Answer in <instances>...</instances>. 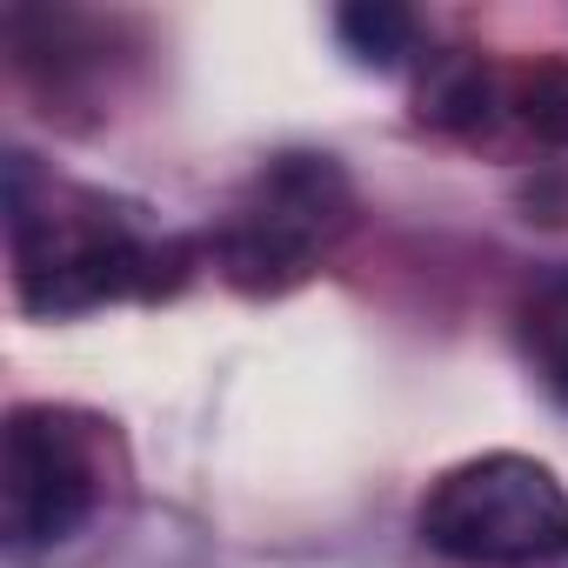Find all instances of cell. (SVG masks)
I'll return each instance as SVG.
<instances>
[{
	"label": "cell",
	"mask_w": 568,
	"mask_h": 568,
	"mask_svg": "<svg viewBox=\"0 0 568 568\" xmlns=\"http://www.w3.org/2000/svg\"><path fill=\"white\" fill-rule=\"evenodd\" d=\"M422 541L475 568H535L568 555V488L535 455H481L448 468L422 501Z\"/></svg>",
	"instance_id": "obj_1"
},
{
	"label": "cell",
	"mask_w": 568,
	"mask_h": 568,
	"mask_svg": "<svg viewBox=\"0 0 568 568\" xmlns=\"http://www.w3.org/2000/svg\"><path fill=\"white\" fill-rule=\"evenodd\" d=\"M348 207V181L328 154H288L281 168L261 174V207H247L234 221V234L221 241L227 254V274L234 281H261L274 274H302L308 254L322 247V234L342 221Z\"/></svg>",
	"instance_id": "obj_2"
},
{
	"label": "cell",
	"mask_w": 568,
	"mask_h": 568,
	"mask_svg": "<svg viewBox=\"0 0 568 568\" xmlns=\"http://www.w3.org/2000/svg\"><path fill=\"white\" fill-rule=\"evenodd\" d=\"M0 501H8V535L21 548L68 541L94 508V462L54 415L21 408L8 428V455H0Z\"/></svg>",
	"instance_id": "obj_3"
},
{
	"label": "cell",
	"mask_w": 568,
	"mask_h": 568,
	"mask_svg": "<svg viewBox=\"0 0 568 568\" xmlns=\"http://www.w3.org/2000/svg\"><path fill=\"white\" fill-rule=\"evenodd\" d=\"M335 34L362 68H382V74L402 68V54H415V14L395 8V0H355V8L335 14Z\"/></svg>",
	"instance_id": "obj_4"
},
{
	"label": "cell",
	"mask_w": 568,
	"mask_h": 568,
	"mask_svg": "<svg viewBox=\"0 0 568 568\" xmlns=\"http://www.w3.org/2000/svg\"><path fill=\"white\" fill-rule=\"evenodd\" d=\"M422 114L442 128H475L488 114V74L475 61H448L428 88H422Z\"/></svg>",
	"instance_id": "obj_5"
},
{
	"label": "cell",
	"mask_w": 568,
	"mask_h": 568,
	"mask_svg": "<svg viewBox=\"0 0 568 568\" xmlns=\"http://www.w3.org/2000/svg\"><path fill=\"white\" fill-rule=\"evenodd\" d=\"M528 348L541 355L548 388L568 402V274H561V281H548L541 302L528 308Z\"/></svg>",
	"instance_id": "obj_6"
},
{
	"label": "cell",
	"mask_w": 568,
	"mask_h": 568,
	"mask_svg": "<svg viewBox=\"0 0 568 568\" xmlns=\"http://www.w3.org/2000/svg\"><path fill=\"white\" fill-rule=\"evenodd\" d=\"M515 114H521L541 141H568V68H561V61H541L535 74H521Z\"/></svg>",
	"instance_id": "obj_7"
}]
</instances>
